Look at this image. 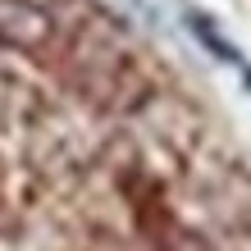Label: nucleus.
Listing matches in <instances>:
<instances>
[{
  "label": "nucleus",
  "instance_id": "nucleus-1",
  "mask_svg": "<svg viewBox=\"0 0 251 251\" xmlns=\"http://www.w3.org/2000/svg\"><path fill=\"white\" fill-rule=\"evenodd\" d=\"M0 251H251V137L110 0H0Z\"/></svg>",
  "mask_w": 251,
  "mask_h": 251
},
{
  "label": "nucleus",
  "instance_id": "nucleus-2",
  "mask_svg": "<svg viewBox=\"0 0 251 251\" xmlns=\"http://www.w3.org/2000/svg\"><path fill=\"white\" fill-rule=\"evenodd\" d=\"M187 27H192V37H197V41L215 55L219 64H233V69H238L242 78H247V87H251V64L242 60V50H238V46H233V41L219 32L215 23H210V14H197V9H192V14H187Z\"/></svg>",
  "mask_w": 251,
  "mask_h": 251
}]
</instances>
